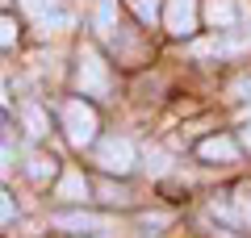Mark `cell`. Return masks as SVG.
Masks as SVG:
<instances>
[{"mask_svg":"<svg viewBox=\"0 0 251 238\" xmlns=\"http://www.w3.org/2000/svg\"><path fill=\"white\" fill-rule=\"evenodd\" d=\"M75 92L92 100H105L113 92V75H109V63L97 46H80L75 54Z\"/></svg>","mask_w":251,"mask_h":238,"instance_id":"1","label":"cell"},{"mask_svg":"<svg viewBox=\"0 0 251 238\" xmlns=\"http://www.w3.org/2000/svg\"><path fill=\"white\" fill-rule=\"evenodd\" d=\"M59 125H63V134H67V142H72L75 150L92 146V142H97V130H100V121H97V109H92L84 96L67 100V105L59 109Z\"/></svg>","mask_w":251,"mask_h":238,"instance_id":"2","label":"cell"},{"mask_svg":"<svg viewBox=\"0 0 251 238\" xmlns=\"http://www.w3.org/2000/svg\"><path fill=\"white\" fill-rule=\"evenodd\" d=\"M134 163H138V155H134V142H130V138H105V142H97V167L105 171V176H130Z\"/></svg>","mask_w":251,"mask_h":238,"instance_id":"3","label":"cell"},{"mask_svg":"<svg viewBox=\"0 0 251 238\" xmlns=\"http://www.w3.org/2000/svg\"><path fill=\"white\" fill-rule=\"evenodd\" d=\"M54 230H63V234H75V238H100L109 230L105 217H97V213H84V209H63L50 217Z\"/></svg>","mask_w":251,"mask_h":238,"instance_id":"4","label":"cell"},{"mask_svg":"<svg viewBox=\"0 0 251 238\" xmlns=\"http://www.w3.org/2000/svg\"><path fill=\"white\" fill-rule=\"evenodd\" d=\"M163 25L176 38H188L197 29V0H168L163 4Z\"/></svg>","mask_w":251,"mask_h":238,"instance_id":"5","label":"cell"},{"mask_svg":"<svg viewBox=\"0 0 251 238\" xmlns=\"http://www.w3.org/2000/svg\"><path fill=\"white\" fill-rule=\"evenodd\" d=\"M21 13H25V17H34L42 29H50V25L59 29V25H67V21H72L67 13H63L59 0H21Z\"/></svg>","mask_w":251,"mask_h":238,"instance_id":"6","label":"cell"},{"mask_svg":"<svg viewBox=\"0 0 251 238\" xmlns=\"http://www.w3.org/2000/svg\"><path fill=\"white\" fill-rule=\"evenodd\" d=\"M54 196H59V201H67V205L88 201V180H84V171L67 167V171L59 176V184H54Z\"/></svg>","mask_w":251,"mask_h":238,"instance_id":"7","label":"cell"},{"mask_svg":"<svg viewBox=\"0 0 251 238\" xmlns=\"http://www.w3.org/2000/svg\"><path fill=\"white\" fill-rule=\"evenodd\" d=\"M197 155L205 159V163H234V159H239V142H230V138H205L197 146Z\"/></svg>","mask_w":251,"mask_h":238,"instance_id":"8","label":"cell"},{"mask_svg":"<svg viewBox=\"0 0 251 238\" xmlns=\"http://www.w3.org/2000/svg\"><path fill=\"white\" fill-rule=\"evenodd\" d=\"M205 21H209L214 29H234L239 13H234L230 0H209V4H205Z\"/></svg>","mask_w":251,"mask_h":238,"instance_id":"9","label":"cell"},{"mask_svg":"<svg viewBox=\"0 0 251 238\" xmlns=\"http://www.w3.org/2000/svg\"><path fill=\"white\" fill-rule=\"evenodd\" d=\"M92 25L100 29V38H113L117 34V4H113V0H97V9H92Z\"/></svg>","mask_w":251,"mask_h":238,"instance_id":"10","label":"cell"},{"mask_svg":"<svg viewBox=\"0 0 251 238\" xmlns=\"http://www.w3.org/2000/svg\"><path fill=\"white\" fill-rule=\"evenodd\" d=\"M21 117H25V125H29V134H34V138H42L46 130H50V125H46V113L38 105H25L21 109Z\"/></svg>","mask_w":251,"mask_h":238,"instance_id":"11","label":"cell"},{"mask_svg":"<svg viewBox=\"0 0 251 238\" xmlns=\"http://www.w3.org/2000/svg\"><path fill=\"white\" fill-rule=\"evenodd\" d=\"M54 167H59V163H54V155H34V159H29V176H34V180L54 176Z\"/></svg>","mask_w":251,"mask_h":238,"instance_id":"12","label":"cell"},{"mask_svg":"<svg viewBox=\"0 0 251 238\" xmlns=\"http://www.w3.org/2000/svg\"><path fill=\"white\" fill-rule=\"evenodd\" d=\"M130 9H134V17L143 21V25H151V21L159 17V0H130Z\"/></svg>","mask_w":251,"mask_h":238,"instance_id":"13","label":"cell"},{"mask_svg":"<svg viewBox=\"0 0 251 238\" xmlns=\"http://www.w3.org/2000/svg\"><path fill=\"white\" fill-rule=\"evenodd\" d=\"M13 217H17V205H13V196L0 188V226H9Z\"/></svg>","mask_w":251,"mask_h":238,"instance_id":"14","label":"cell"},{"mask_svg":"<svg viewBox=\"0 0 251 238\" xmlns=\"http://www.w3.org/2000/svg\"><path fill=\"white\" fill-rule=\"evenodd\" d=\"M9 42H17V21L0 13V46H9Z\"/></svg>","mask_w":251,"mask_h":238,"instance_id":"15","label":"cell"},{"mask_svg":"<svg viewBox=\"0 0 251 238\" xmlns=\"http://www.w3.org/2000/svg\"><path fill=\"white\" fill-rule=\"evenodd\" d=\"M234 100H251V75H243V79H234Z\"/></svg>","mask_w":251,"mask_h":238,"instance_id":"16","label":"cell"},{"mask_svg":"<svg viewBox=\"0 0 251 238\" xmlns=\"http://www.w3.org/2000/svg\"><path fill=\"white\" fill-rule=\"evenodd\" d=\"M9 167H13V150H9V146H0V176H4Z\"/></svg>","mask_w":251,"mask_h":238,"instance_id":"17","label":"cell"},{"mask_svg":"<svg viewBox=\"0 0 251 238\" xmlns=\"http://www.w3.org/2000/svg\"><path fill=\"white\" fill-rule=\"evenodd\" d=\"M239 142H243V150H251V121L243 125V134H239Z\"/></svg>","mask_w":251,"mask_h":238,"instance_id":"18","label":"cell"},{"mask_svg":"<svg viewBox=\"0 0 251 238\" xmlns=\"http://www.w3.org/2000/svg\"><path fill=\"white\" fill-rule=\"evenodd\" d=\"M0 4H4V0H0Z\"/></svg>","mask_w":251,"mask_h":238,"instance_id":"19","label":"cell"}]
</instances>
